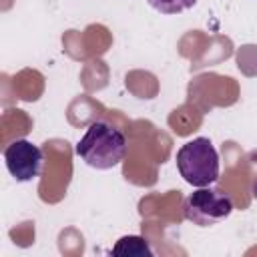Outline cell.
I'll return each instance as SVG.
<instances>
[{
  "label": "cell",
  "mask_w": 257,
  "mask_h": 257,
  "mask_svg": "<svg viewBox=\"0 0 257 257\" xmlns=\"http://www.w3.org/2000/svg\"><path fill=\"white\" fill-rule=\"evenodd\" d=\"M253 195H255V199H257V179H255V183H253Z\"/></svg>",
  "instance_id": "cell-7"
},
{
  "label": "cell",
  "mask_w": 257,
  "mask_h": 257,
  "mask_svg": "<svg viewBox=\"0 0 257 257\" xmlns=\"http://www.w3.org/2000/svg\"><path fill=\"white\" fill-rule=\"evenodd\" d=\"M147 2L163 14H179L197 4V0H147Z\"/></svg>",
  "instance_id": "cell-6"
},
{
  "label": "cell",
  "mask_w": 257,
  "mask_h": 257,
  "mask_svg": "<svg viewBox=\"0 0 257 257\" xmlns=\"http://www.w3.org/2000/svg\"><path fill=\"white\" fill-rule=\"evenodd\" d=\"M42 151L26 139H16L4 149L6 169L20 183L36 179L42 171Z\"/></svg>",
  "instance_id": "cell-4"
},
{
  "label": "cell",
  "mask_w": 257,
  "mask_h": 257,
  "mask_svg": "<svg viewBox=\"0 0 257 257\" xmlns=\"http://www.w3.org/2000/svg\"><path fill=\"white\" fill-rule=\"evenodd\" d=\"M112 255L116 257H153L149 243L139 235H126L116 241L112 247Z\"/></svg>",
  "instance_id": "cell-5"
},
{
  "label": "cell",
  "mask_w": 257,
  "mask_h": 257,
  "mask_svg": "<svg viewBox=\"0 0 257 257\" xmlns=\"http://www.w3.org/2000/svg\"><path fill=\"white\" fill-rule=\"evenodd\" d=\"M76 155L94 169H112L126 155V137L108 122H92L76 145Z\"/></svg>",
  "instance_id": "cell-1"
},
{
  "label": "cell",
  "mask_w": 257,
  "mask_h": 257,
  "mask_svg": "<svg viewBox=\"0 0 257 257\" xmlns=\"http://www.w3.org/2000/svg\"><path fill=\"white\" fill-rule=\"evenodd\" d=\"M185 217L199 227H211L223 219H227L233 211L231 195L219 189L199 187V191L191 193L183 203Z\"/></svg>",
  "instance_id": "cell-3"
},
{
  "label": "cell",
  "mask_w": 257,
  "mask_h": 257,
  "mask_svg": "<svg viewBox=\"0 0 257 257\" xmlns=\"http://www.w3.org/2000/svg\"><path fill=\"white\" fill-rule=\"evenodd\" d=\"M177 169L193 187H209L219 179V155L207 137H197L177 151Z\"/></svg>",
  "instance_id": "cell-2"
}]
</instances>
